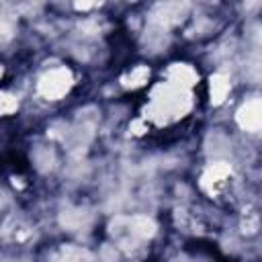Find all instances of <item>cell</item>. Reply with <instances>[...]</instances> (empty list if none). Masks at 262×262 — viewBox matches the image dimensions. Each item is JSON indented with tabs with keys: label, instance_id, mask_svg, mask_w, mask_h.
I'll return each instance as SVG.
<instances>
[{
	"label": "cell",
	"instance_id": "obj_13",
	"mask_svg": "<svg viewBox=\"0 0 262 262\" xmlns=\"http://www.w3.org/2000/svg\"><path fill=\"white\" fill-rule=\"evenodd\" d=\"M0 76H2V66H0Z\"/></svg>",
	"mask_w": 262,
	"mask_h": 262
},
{
	"label": "cell",
	"instance_id": "obj_9",
	"mask_svg": "<svg viewBox=\"0 0 262 262\" xmlns=\"http://www.w3.org/2000/svg\"><path fill=\"white\" fill-rule=\"evenodd\" d=\"M227 92H229V82H227V78L221 76V74L213 76V78H211V100H213L215 104H219V102H223V98L227 96Z\"/></svg>",
	"mask_w": 262,
	"mask_h": 262
},
{
	"label": "cell",
	"instance_id": "obj_10",
	"mask_svg": "<svg viewBox=\"0 0 262 262\" xmlns=\"http://www.w3.org/2000/svg\"><path fill=\"white\" fill-rule=\"evenodd\" d=\"M147 78H149V70H147V68H137V70H133V72L129 74L127 86H141Z\"/></svg>",
	"mask_w": 262,
	"mask_h": 262
},
{
	"label": "cell",
	"instance_id": "obj_3",
	"mask_svg": "<svg viewBox=\"0 0 262 262\" xmlns=\"http://www.w3.org/2000/svg\"><path fill=\"white\" fill-rule=\"evenodd\" d=\"M260 100L252 98L248 100L239 111H237V123L246 129V131H258L260 129Z\"/></svg>",
	"mask_w": 262,
	"mask_h": 262
},
{
	"label": "cell",
	"instance_id": "obj_12",
	"mask_svg": "<svg viewBox=\"0 0 262 262\" xmlns=\"http://www.w3.org/2000/svg\"><path fill=\"white\" fill-rule=\"evenodd\" d=\"M10 33H12V29H10V25H8L6 20H2V18H0V41H4V39H8V37H10Z\"/></svg>",
	"mask_w": 262,
	"mask_h": 262
},
{
	"label": "cell",
	"instance_id": "obj_11",
	"mask_svg": "<svg viewBox=\"0 0 262 262\" xmlns=\"http://www.w3.org/2000/svg\"><path fill=\"white\" fill-rule=\"evenodd\" d=\"M16 106H18V102H16L14 96H10V94H0V115H10V113L16 111Z\"/></svg>",
	"mask_w": 262,
	"mask_h": 262
},
{
	"label": "cell",
	"instance_id": "obj_5",
	"mask_svg": "<svg viewBox=\"0 0 262 262\" xmlns=\"http://www.w3.org/2000/svg\"><path fill=\"white\" fill-rule=\"evenodd\" d=\"M156 231V225L147 219V217H133L127 221V233L133 237V239H145V237H151Z\"/></svg>",
	"mask_w": 262,
	"mask_h": 262
},
{
	"label": "cell",
	"instance_id": "obj_1",
	"mask_svg": "<svg viewBox=\"0 0 262 262\" xmlns=\"http://www.w3.org/2000/svg\"><path fill=\"white\" fill-rule=\"evenodd\" d=\"M186 111H188V98H186L184 90L166 84V86L158 88V92L154 94L151 115L158 121H168V119L182 117V113H186Z\"/></svg>",
	"mask_w": 262,
	"mask_h": 262
},
{
	"label": "cell",
	"instance_id": "obj_8",
	"mask_svg": "<svg viewBox=\"0 0 262 262\" xmlns=\"http://www.w3.org/2000/svg\"><path fill=\"white\" fill-rule=\"evenodd\" d=\"M231 174V170H229V166H225V164H215L213 168H209L207 172H205V176H203V184L205 186H217V184H223L225 180H227V176Z\"/></svg>",
	"mask_w": 262,
	"mask_h": 262
},
{
	"label": "cell",
	"instance_id": "obj_7",
	"mask_svg": "<svg viewBox=\"0 0 262 262\" xmlns=\"http://www.w3.org/2000/svg\"><path fill=\"white\" fill-rule=\"evenodd\" d=\"M184 8H186L184 4H160L156 8V20H160L164 25L176 23L178 18H182V10Z\"/></svg>",
	"mask_w": 262,
	"mask_h": 262
},
{
	"label": "cell",
	"instance_id": "obj_4",
	"mask_svg": "<svg viewBox=\"0 0 262 262\" xmlns=\"http://www.w3.org/2000/svg\"><path fill=\"white\" fill-rule=\"evenodd\" d=\"M168 78H170V86H176L180 90H184V88H188V86H192L196 82L194 70L188 68V66H184V63L172 66L170 72H168Z\"/></svg>",
	"mask_w": 262,
	"mask_h": 262
},
{
	"label": "cell",
	"instance_id": "obj_6",
	"mask_svg": "<svg viewBox=\"0 0 262 262\" xmlns=\"http://www.w3.org/2000/svg\"><path fill=\"white\" fill-rule=\"evenodd\" d=\"M53 262H90V254L76 246H63L55 252Z\"/></svg>",
	"mask_w": 262,
	"mask_h": 262
},
{
	"label": "cell",
	"instance_id": "obj_2",
	"mask_svg": "<svg viewBox=\"0 0 262 262\" xmlns=\"http://www.w3.org/2000/svg\"><path fill=\"white\" fill-rule=\"evenodd\" d=\"M72 88V74L66 70V68H57V70H51L49 74H45L39 82V92L49 98V100H55V98H61L68 90Z\"/></svg>",
	"mask_w": 262,
	"mask_h": 262
}]
</instances>
